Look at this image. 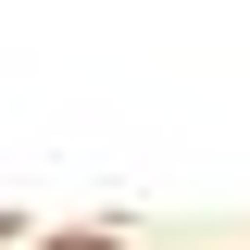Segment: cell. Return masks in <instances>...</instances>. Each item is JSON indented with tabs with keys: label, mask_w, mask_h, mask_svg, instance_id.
Instances as JSON below:
<instances>
[{
	"label": "cell",
	"mask_w": 250,
	"mask_h": 250,
	"mask_svg": "<svg viewBox=\"0 0 250 250\" xmlns=\"http://www.w3.org/2000/svg\"><path fill=\"white\" fill-rule=\"evenodd\" d=\"M38 250H125V238H38Z\"/></svg>",
	"instance_id": "obj_1"
}]
</instances>
